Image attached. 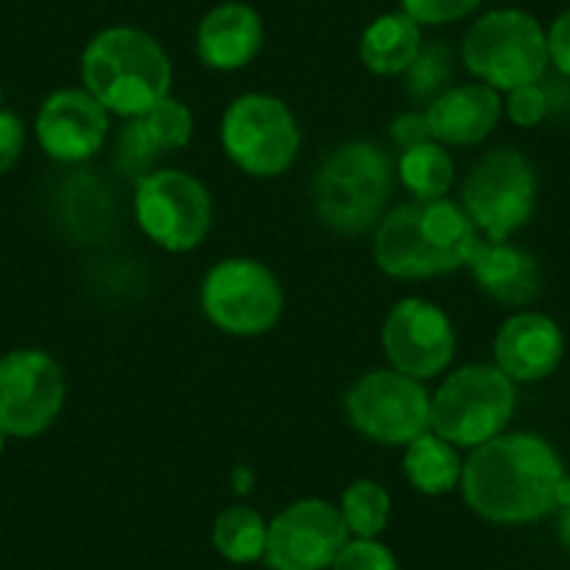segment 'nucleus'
I'll use <instances>...</instances> for the list:
<instances>
[{
    "instance_id": "1",
    "label": "nucleus",
    "mask_w": 570,
    "mask_h": 570,
    "mask_svg": "<svg viewBox=\"0 0 570 570\" xmlns=\"http://www.w3.org/2000/svg\"><path fill=\"white\" fill-rule=\"evenodd\" d=\"M564 479L562 459L542 436L498 434L473 448L459 487L479 518L520 525L559 512Z\"/></svg>"
},
{
    "instance_id": "3",
    "label": "nucleus",
    "mask_w": 570,
    "mask_h": 570,
    "mask_svg": "<svg viewBox=\"0 0 570 570\" xmlns=\"http://www.w3.org/2000/svg\"><path fill=\"white\" fill-rule=\"evenodd\" d=\"M171 79L174 68L166 48L142 29H104L81 53L85 90L120 118L149 112L157 101L168 98Z\"/></svg>"
},
{
    "instance_id": "36",
    "label": "nucleus",
    "mask_w": 570,
    "mask_h": 570,
    "mask_svg": "<svg viewBox=\"0 0 570 570\" xmlns=\"http://www.w3.org/2000/svg\"><path fill=\"white\" fill-rule=\"evenodd\" d=\"M0 104H3V90H0Z\"/></svg>"
},
{
    "instance_id": "21",
    "label": "nucleus",
    "mask_w": 570,
    "mask_h": 570,
    "mask_svg": "<svg viewBox=\"0 0 570 570\" xmlns=\"http://www.w3.org/2000/svg\"><path fill=\"white\" fill-rule=\"evenodd\" d=\"M422 51L420 23L405 12L381 14L361 37V62L375 76H400Z\"/></svg>"
},
{
    "instance_id": "8",
    "label": "nucleus",
    "mask_w": 570,
    "mask_h": 570,
    "mask_svg": "<svg viewBox=\"0 0 570 570\" xmlns=\"http://www.w3.org/2000/svg\"><path fill=\"white\" fill-rule=\"evenodd\" d=\"M222 142L240 171L277 177L297 160L299 126L279 98L246 92L224 112Z\"/></svg>"
},
{
    "instance_id": "31",
    "label": "nucleus",
    "mask_w": 570,
    "mask_h": 570,
    "mask_svg": "<svg viewBox=\"0 0 570 570\" xmlns=\"http://www.w3.org/2000/svg\"><path fill=\"white\" fill-rule=\"evenodd\" d=\"M546 40L548 62L570 79V9H564V12L553 20L551 29L546 31Z\"/></svg>"
},
{
    "instance_id": "32",
    "label": "nucleus",
    "mask_w": 570,
    "mask_h": 570,
    "mask_svg": "<svg viewBox=\"0 0 570 570\" xmlns=\"http://www.w3.org/2000/svg\"><path fill=\"white\" fill-rule=\"evenodd\" d=\"M392 137L400 142V146H403V149H409V146H416V142H422V140H431V135H428L425 112H422V115H416V112L400 115V118L394 120V126H392Z\"/></svg>"
},
{
    "instance_id": "14",
    "label": "nucleus",
    "mask_w": 570,
    "mask_h": 570,
    "mask_svg": "<svg viewBox=\"0 0 570 570\" xmlns=\"http://www.w3.org/2000/svg\"><path fill=\"white\" fill-rule=\"evenodd\" d=\"M383 350L403 375L428 381L453 358L456 336L445 311L420 297L400 299L383 322Z\"/></svg>"
},
{
    "instance_id": "25",
    "label": "nucleus",
    "mask_w": 570,
    "mask_h": 570,
    "mask_svg": "<svg viewBox=\"0 0 570 570\" xmlns=\"http://www.w3.org/2000/svg\"><path fill=\"white\" fill-rule=\"evenodd\" d=\"M342 512L344 525L358 540H377L389 523V512H392V501L389 492L383 490L377 481H353L342 495Z\"/></svg>"
},
{
    "instance_id": "28",
    "label": "nucleus",
    "mask_w": 570,
    "mask_h": 570,
    "mask_svg": "<svg viewBox=\"0 0 570 570\" xmlns=\"http://www.w3.org/2000/svg\"><path fill=\"white\" fill-rule=\"evenodd\" d=\"M403 12L420 26H445L468 18L481 7V0H400Z\"/></svg>"
},
{
    "instance_id": "11",
    "label": "nucleus",
    "mask_w": 570,
    "mask_h": 570,
    "mask_svg": "<svg viewBox=\"0 0 570 570\" xmlns=\"http://www.w3.org/2000/svg\"><path fill=\"white\" fill-rule=\"evenodd\" d=\"M135 216L157 246L190 252L210 233L213 199L196 177L163 168L137 179Z\"/></svg>"
},
{
    "instance_id": "30",
    "label": "nucleus",
    "mask_w": 570,
    "mask_h": 570,
    "mask_svg": "<svg viewBox=\"0 0 570 570\" xmlns=\"http://www.w3.org/2000/svg\"><path fill=\"white\" fill-rule=\"evenodd\" d=\"M26 146V126L14 112L0 109V177L18 166Z\"/></svg>"
},
{
    "instance_id": "29",
    "label": "nucleus",
    "mask_w": 570,
    "mask_h": 570,
    "mask_svg": "<svg viewBox=\"0 0 570 570\" xmlns=\"http://www.w3.org/2000/svg\"><path fill=\"white\" fill-rule=\"evenodd\" d=\"M503 109H507L509 120H512L514 126H520V129H534V126H540L542 120H546L548 96L540 87V81H537V85L514 87V90L507 92Z\"/></svg>"
},
{
    "instance_id": "27",
    "label": "nucleus",
    "mask_w": 570,
    "mask_h": 570,
    "mask_svg": "<svg viewBox=\"0 0 570 570\" xmlns=\"http://www.w3.org/2000/svg\"><path fill=\"white\" fill-rule=\"evenodd\" d=\"M331 570H400L397 559L377 540H347V546L333 559Z\"/></svg>"
},
{
    "instance_id": "33",
    "label": "nucleus",
    "mask_w": 570,
    "mask_h": 570,
    "mask_svg": "<svg viewBox=\"0 0 570 570\" xmlns=\"http://www.w3.org/2000/svg\"><path fill=\"white\" fill-rule=\"evenodd\" d=\"M557 531H559V542L564 546V551L570 553V507L559 509L557 518Z\"/></svg>"
},
{
    "instance_id": "35",
    "label": "nucleus",
    "mask_w": 570,
    "mask_h": 570,
    "mask_svg": "<svg viewBox=\"0 0 570 570\" xmlns=\"http://www.w3.org/2000/svg\"><path fill=\"white\" fill-rule=\"evenodd\" d=\"M3 448H7V434L0 431V456H3Z\"/></svg>"
},
{
    "instance_id": "22",
    "label": "nucleus",
    "mask_w": 570,
    "mask_h": 570,
    "mask_svg": "<svg viewBox=\"0 0 570 570\" xmlns=\"http://www.w3.org/2000/svg\"><path fill=\"white\" fill-rule=\"evenodd\" d=\"M405 475L411 487L422 495H445L462 481V459H459L456 445L436 436L434 431L416 436L414 442L405 445L403 456Z\"/></svg>"
},
{
    "instance_id": "34",
    "label": "nucleus",
    "mask_w": 570,
    "mask_h": 570,
    "mask_svg": "<svg viewBox=\"0 0 570 570\" xmlns=\"http://www.w3.org/2000/svg\"><path fill=\"white\" fill-rule=\"evenodd\" d=\"M235 484H238V487H235L238 492L249 490V487H246V484H249V470H238V473H235Z\"/></svg>"
},
{
    "instance_id": "17",
    "label": "nucleus",
    "mask_w": 570,
    "mask_h": 570,
    "mask_svg": "<svg viewBox=\"0 0 570 570\" xmlns=\"http://www.w3.org/2000/svg\"><path fill=\"white\" fill-rule=\"evenodd\" d=\"M194 135V115L177 98H163L140 118H129L118 137V168L131 177H146L168 151L185 149Z\"/></svg>"
},
{
    "instance_id": "26",
    "label": "nucleus",
    "mask_w": 570,
    "mask_h": 570,
    "mask_svg": "<svg viewBox=\"0 0 570 570\" xmlns=\"http://www.w3.org/2000/svg\"><path fill=\"white\" fill-rule=\"evenodd\" d=\"M451 53L442 46H422L420 57L414 59L405 76H409L411 101H434L440 92L448 90L451 81Z\"/></svg>"
},
{
    "instance_id": "2",
    "label": "nucleus",
    "mask_w": 570,
    "mask_h": 570,
    "mask_svg": "<svg viewBox=\"0 0 570 570\" xmlns=\"http://www.w3.org/2000/svg\"><path fill=\"white\" fill-rule=\"evenodd\" d=\"M479 240V229L456 202H411L381 218L372 252L389 277L422 279L468 266Z\"/></svg>"
},
{
    "instance_id": "12",
    "label": "nucleus",
    "mask_w": 570,
    "mask_h": 570,
    "mask_svg": "<svg viewBox=\"0 0 570 570\" xmlns=\"http://www.w3.org/2000/svg\"><path fill=\"white\" fill-rule=\"evenodd\" d=\"M62 366L42 350H12L0 358V431L7 436L42 434L65 405Z\"/></svg>"
},
{
    "instance_id": "9",
    "label": "nucleus",
    "mask_w": 570,
    "mask_h": 570,
    "mask_svg": "<svg viewBox=\"0 0 570 570\" xmlns=\"http://www.w3.org/2000/svg\"><path fill=\"white\" fill-rule=\"evenodd\" d=\"M283 288L263 263L229 257L202 283V308L229 336H263L283 316Z\"/></svg>"
},
{
    "instance_id": "7",
    "label": "nucleus",
    "mask_w": 570,
    "mask_h": 570,
    "mask_svg": "<svg viewBox=\"0 0 570 570\" xmlns=\"http://www.w3.org/2000/svg\"><path fill=\"white\" fill-rule=\"evenodd\" d=\"M537 174L518 149L481 157L462 185V207L487 240H507L534 216Z\"/></svg>"
},
{
    "instance_id": "23",
    "label": "nucleus",
    "mask_w": 570,
    "mask_h": 570,
    "mask_svg": "<svg viewBox=\"0 0 570 570\" xmlns=\"http://www.w3.org/2000/svg\"><path fill=\"white\" fill-rule=\"evenodd\" d=\"M397 174L400 183L409 194L416 196V202L445 199L453 185V160L442 149V142L422 140L400 155Z\"/></svg>"
},
{
    "instance_id": "19",
    "label": "nucleus",
    "mask_w": 570,
    "mask_h": 570,
    "mask_svg": "<svg viewBox=\"0 0 570 570\" xmlns=\"http://www.w3.org/2000/svg\"><path fill=\"white\" fill-rule=\"evenodd\" d=\"M263 48V20L246 3H222L210 9L196 31L199 59L213 70L246 68Z\"/></svg>"
},
{
    "instance_id": "6",
    "label": "nucleus",
    "mask_w": 570,
    "mask_h": 570,
    "mask_svg": "<svg viewBox=\"0 0 570 570\" xmlns=\"http://www.w3.org/2000/svg\"><path fill=\"white\" fill-rule=\"evenodd\" d=\"M514 403V383L498 366H462L431 397V431L456 448H479L503 434Z\"/></svg>"
},
{
    "instance_id": "18",
    "label": "nucleus",
    "mask_w": 570,
    "mask_h": 570,
    "mask_svg": "<svg viewBox=\"0 0 570 570\" xmlns=\"http://www.w3.org/2000/svg\"><path fill=\"white\" fill-rule=\"evenodd\" d=\"M503 101L487 85H456L428 104L425 124L431 140L442 146H475L498 126Z\"/></svg>"
},
{
    "instance_id": "15",
    "label": "nucleus",
    "mask_w": 570,
    "mask_h": 570,
    "mask_svg": "<svg viewBox=\"0 0 570 570\" xmlns=\"http://www.w3.org/2000/svg\"><path fill=\"white\" fill-rule=\"evenodd\" d=\"M37 140L59 163H81L107 140L109 112L87 90H57L37 112Z\"/></svg>"
},
{
    "instance_id": "20",
    "label": "nucleus",
    "mask_w": 570,
    "mask_h": 570,
    "mask_svg": "<svg viewBox=\"0 0 570 570\" xmlns=\"http://www.w3.org/2000/svg\"><path fill=\"white\" fill-rule=\"evenodd\" d=\"M481 292L503 305H529L542 294L540 263L509 240H479L468 263Z\"/></svg>"
},
{
    "instance_id": "16",
    "label": "nucleus",
    "mask_w": 570,
    "mask_h": 570,
    "mask_svg": "<svg viewBox=\"0 0 570 570\" xmlns=\"http://www.w3.org/2000/svg\"><path fill=\"white\" fill-rule=\"evenodd\" d=\"M492 350L495 366L509 381H546L564 358V333L551 316L520 311L503 322Z\"/></svg>"
},
{
    "instance_id": "13",
    "label": "nucleus",
    "mask_w": 570,
    "mask_h": 570,
    "mask_svg": "<svg viewBox=\"0 0 570 570\" xmlns=\"http://www.w3.org/2000/svg\"><path fill=\"white\" fill-rule=\"evenodd\" d=\"M347 540L342 512L320 498H305L268 523L263 559L272 570H327Z\"/></svg>"
},
{
    "instance_id": "5",
    "label": "nucleus",
    "mask_w": 570,
    "mask_h": 570,
    "mask_svg": "<svg viewBox=\"0 0 570 570\" xmlns=\"http://www.w3.org/2000/svg\"><path fill=\"white\" fill-rule=\"evenodd\" d=\"M462 59L481 85L498 92L537 85L551 65L546 29L520 9H495L475 20L464 37Z\"/></svg>"
},
{
    "instance_id": "10",
    "label": "nucleus",
    "mask_w": 570,
    "mask_h": 570,
    "mask_svg": "<svg viewBox=\"0 0 570 570\" xmlns=\"http://www.w3.org/2000/svg\"><path fill=\"white\" fill-rule=\"evenodd\" d=\"M350 425L381 445H409L431 431V397L416 377L397 370L366 372L344 397Z\"/></svg>"
},
{
    "instance_id": "4",
    "label": "nucleus",
    "mask_w": 570,
    "mask_h": 570,
    "mask_svg": "<svg viewBox=\"0 0 570 570\" xmlns=\"http://www.w3.org/2000/svg\"><path fill=\"white\" fill-rule=\"evenodd\" d=\"M392 194V166L377 146L344 142L325 157L314 179V205L322 222L344 235H361L381 224Z\"/></svg>"
},
{
    "instance_id": "24",
    "label": "nucleus",
    "mask_w": 570,
    "mask_h": 570,
    "mask_svg": "<svg viewBox=\"0 0 570 570\" xmlns=\"http://www.w3.org/2000/svg\"><path fill=\"white\" fill-rule=\"evenodd\" d=\"M268 523L249 507H229L213 523V546L224 559L249 564L266 553Z\"/></svg>"
}]
</instances>
